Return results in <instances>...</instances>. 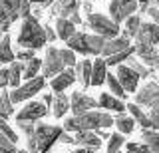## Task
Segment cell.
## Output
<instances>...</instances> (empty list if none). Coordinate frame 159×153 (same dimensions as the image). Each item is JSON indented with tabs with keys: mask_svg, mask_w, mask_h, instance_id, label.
I'll list each match as a JSON object with an SVG mask.
<instances>
[{
	"mask_svg": "<svg viewBox=\"0 0 159 153\" xmlns=\"http://www.w3.org/2000/svg\"><path fill=\"white\" fill-rule=\"evenodd\" d=\"M113 125V117L106 111H98V110H89L78 115H72L64 121V131H84V129H107Z\"/></svg>",
	"mask_w": 159,
	"mask_h": 153,
	"instance_id": "6da1fadb",
	"label": "cell"
},
{
	"mask_svg": "<svg viewBox=\"0 0 159 153\" xmlns=\"http://www.w3.org/2000/svg\"><path fill=\"white\" fill-rule=\"evenodd\" d=\"M64 133V127L48 125V123H38L34 125V131L26 135L28 151L30 153H48L52 145L60 141V135Z\"/></svg>",
	"mask_w": 159,
	"mask_h": 153,
	"instance_id": "7a4b0ae2",
	"label": "cell"
},
{
	"mask_svg": "<svg viewBox=\"0 0 159 153\" xmlns=\"http://www.w3.org/2000/svg\"><path fill=\"white\" fill-rule=\"evenodd\" d=\"M46 30L40 26L38 18L28 14L22 22V28H20V34H18V44L22 48H30V50H38L46 44Z\"/></svg>",
	"mask_w": 159,
	"mask_h": 153,
	"instance_id": "3957f363",
	"label": "cell"
},
{
	"mask_svg": "<svg viewBox=\"0 0 159 153\" xmlns=\"http://www.w3.org/2000/svg\"><path fill=\"white\" fill-rule=\"evenodd\" d=\"M88 24L93 32L99 34V36H103L106 40H109V38H113V36L119 34V24L113 22L111 18H107L106 14H98V12L88 14Z\"/></svg>",
	"mask_w": 159,
	"mask_h": 153,
	"instance_id": "277c9868",
	"label": "cell"
},
{
	"mask_svg": "<svg viewBox=\"0 0 159 153\" xmlns=\"http://www.w3.org/2000/svg\"><path fill=\"white\" fill-rule=\"evenodd\" d=\"M44 86H46V78H44V76H34L32 80H28L24 86L14 88V92L8 93L10 101H12V103H20L24 100H30V97H34L38 92H42Z\"/></svg>",
	"mask_w": 159,
	"mask_h": 153,
	"instance_id": "5b68a950",
	"label": "cell"
},
{
	"mask_svg": "<svg viewBox=\"0 0 159 153\" xmlns=\"http://www.w3.org/2000/svg\"><path fill=\"white\" fill-rule=\"evenodd\" d=\"M137 0H111L109 2V18H111L113 22H121L129 18L131 14H135L137 10Z\"/></svg>",
	"mask_w": 159,
	"mask_h": 153,
	"instance_id": "8992f818",
	"label": "cell"
},
{
	"mask_svg": "<svg viewBox=\"0 0 159 153\" xmlns=\"http://www.w3.org/2000/svg\"><path fill=\"white\" fill-rule=\"evenodd\" d=\"M78 10H80V0H58L52 6V14L56 18H68V20H72L74 24L82 22Z\"/></svg>",
	"mask_w": 159,
	"mask_h": 153,
	"instance_id": "52a82bcc",
	"label": "cell"
},
{
	"mask_svg": "<svg viewBox=\"0 0 159 153\" xmlns=\"http://www.w3.org/2000/svg\"><path fill=\"white\" fill-rule=\"evenodd\" d=\"M66 68L64 60L60 58V50L54 46H50L46 50V58H44V64H42V74L44 78H54L56 74H60Z\"/></svg>",
	"mask_w": 159,
	"mask_h": 153,
	"instance_id": "ba28073f",
	"label": "cell"
},
{
	"mask_svg": "<svg viewBox=\"0 0 159 153\" xmlns=\"http://www.w3.org/2000/svg\"><path fill=\"white\" fill-rule=\"evenodd\" d=\"M96 107H99V103L84 92H74L72 97H70V110L74 111V115L89 111V110H96Z\"/></svg>",
	"mask_w": 159,
	"mask_h": 153,
	"instance_id": "9c48e42d",
	"label": "cell"
},
{
	"mask_svg": "<svg viewBox=\"0 0 159 153\" xmlns=\"http://www.w3.org/2000/svg\"><path fill=\"white\" fill-rule=\"evenodd\" d=\"M48 106L42 101H30L26 103V107H22V111L16 115V121H38L42 117H46Z\"/></svg>",
	"mask_w": 159,
	"mask_h": 153,
	"instance_id": "30bf717a",
	"label": "cell"
},
{
	"mask_svg": "<svg viewBox=\"0 0 159 153\" xmlns=\"http://www.w3.org/2000/svg\"><path fill=\"white\" fill-rule=\"evenodd\" d=\"M117 80L121 82L123 90L125 92H135L137 90V82L141 80V78L137 76V72L133 70V68H129L127 64L123 66V64H117Z\"/></svg>",
	"mask_w": 159,
	"mask_h": 153,
	"instance_id": "8fae6325",
	"label": "cell"
},
{
	"mask_svg": "<svg viewBox=\"0 0 159 153\" xmlns=\"http://www.w3.org/2000/svg\"><path fill=\"white\" fill-rule=\"evenodd\" d=\"M135 38H137L139 44H151V46L159 44V24H155V22H145L143 24L141 22Z\"/></svg>",
	"mask_w": 159,
	"mask_h": 153,
	"instance_id": "7c38bea8",
	"label": "cell"
},
{
	"mask_svg": "<svg viewBox=\"0 0 159 153\" xmlns=\"http://www.w3.org/2000/svg\"><path fill=\"white\" fill-rule=\"evenodd\" d=\"M157 101H159V83H155V82H149L147 86H143L135 96L137 106L151 107L153 103H157Z\"/></svg>",
	"mask_w": 159,
	"mask_h": 153,
	"instance_id": "4fadbf2b",
	"label": "cell"
},
{
	"mask_svg": "<svg viewBox=\"0 0 159 153\" xmlns=\"http://www.w3.org/2000/svg\"><path fill=\"white\" fill-rule=\"evenodd\" d=\"M72 143L80 147L98 149V147H102V137L92 129H84V131H76V135H72Z\"/></svg>",
	"mask_w": 159,
	"mask_h": 153,
	"instance_id": "5bb4252c",
	"label": "cell"
},
{
	"mask_svg": "<svg viewBox=\"0 0 159 153\" xmlns=\"http://www.w3.org/2000/svg\"><path fill=\"white\" fill-rule=\"evenodd\" d=\"M135 54L147 68H159V54L151 44H135Z\"/></svg>",
	"mask_w": 159,
	"mask_h": 153,
	"instance_id": "9a60e30c",
	"label": "cell"
},
{
	"mask_svg": "<svg viewBox=\"0 0 159 153\" xmlns=\"http://www.w3.org/2000/svg\"><path fill=\"white\" fill-rule=\"evenodd\" d=\"M74 80H76V72H74V68H64L60 74H56V76L52 78L50 86H52L54 92H64V90H68V88L74 83Z\"/></svg>",
	"mask_w": 159,
	"mask_h": 153,
	"instance_id": "2e32d148",
	"label": "cell"
},
{
	"mask_svg": "<svg viewBox=\"0 0 159 153\" xmlns=\"http://www.w3.org/2000/svg\"><path fill=\"white\" fill-rule=\"evenodd\" d=\"M131 46V42H129V38L127 36H113V38H109V40H106V44H103V50L102 54L103 56H111V54H117V52H121V50H125V48Z\"/></svg>",
	"mask_w": 159,
	"mask_h": 153,
	"instance_id": "e0dca14e",
	"label": "cell"
},
{
	"mask_svg": "<svg viewBox=\"0 0 159 153\" xmlns=\"http://www.w3.org/2000/svg\"><path fill=\"white\" fill-rule=\"evenodd\" d=\"M0 6L10 10L12 14H16L18 18H26L28 14H32L30 0H0Z\"/></svg>",
	"mask_w": 159,
	"mask_h": 153,
	"instance_id": "ac0fdd59",
	"label": "cell"
},
{
	"mask_svg": "<svg viewBox=\"0 0 159 153\" xmlns=\"http://www.w3.org/2000/svg\"><path fill=\"white\" fill-rule=\"evenodd\" d=\"M98 103H99V107H106V110H111V111H117V113H123L127 110V107L123 106V100H119L113 93H106V92L99 96Z\"/></svg>",
	"mask_w": 159,
	"mask_h": 153,
	"instance_id": "d6986e66",
	"label": "cell"
},
{
	"mask_svg": "<svg viewBox=\"0 0 159 153\" xmlns=\"http://www.w3.org/2000/svg\"><path fill=\"white\" fill-rule=\"evenodd\" d=\"M66 42H68L70 50H74V52H78V54H84V56H88V54H89V50H88V34L74 32Z\"/></svg>",
	"mask_w": 159,
	"mask_h": 153,
	"instance_id": "ffe728a7",
	"label": "cell"
},
{
	"mask_svg": "<svg viewBox=\"0 0 159 153\" xmlns=\"http://www.w3.org/2000/svg\"><path fill=\"white\" fill-rule=\"evenodd\" d=\"M70 110V100L64 92H56V96L52 97V113L56 117H64L66 111Z\"/></svg>",
	"mask_w": 159,
	"mask_h": 153,
	"instance_id": "44dd1931",
	"label": "cell"
},
{
	"mask_svg": "<svg viewBox=\"0 0 159 153\" xmlns=\"http://www.w3.org/2000/svg\"><path fill=\"white\" fill-rule=\"evenodd\" d=\"M106 74H107L106 60L92 62V80H89V83H92V86H102V83L106 82Z\"/></svg>",
	"mask_w": 159,
	"mask_h": 153,
	"instance_id": "7402d4cb",
	"label": "cell"
},
{
	"mask_svg": "<svg viewBox=\"0 0 159 153\" xmlns=\"http://www.w3.org/2000/svg\"><path fill=\"white\" fill-rule=\"evenodd\" d=\"M74 72H76V78L84 83V86H89V80H92V62H89V60L76 62Z\"/></svg>",
	"mask_w": 159,
	"mask_h": 153,
	"instance_id": "603a6c76",
	"label": "cell"
},
{
	"mask_svg": "<svg viewBox=\"0 0 159 153\" xmlns=\"http://www.w3.org/2000/svg\"><path fill=\"white\" fill-rule=\"evenodd\" d=\"M125 107L131 111V117L143 127V129H151V119H149L147 113H143V110L137 106V103H129V106H125Z\"/></svg>",
	"mask_w": 159,
	"mask_h": 153,
	"instance_id": "cb8c5ba5",
	"label": "cell"
},
{
	"mask_svg": "<svg viewBox=\"0 0 159 153\" xmlns=\"http://www.w3.org/2000/svg\"><path fill=\"white\" fill-rule=\"evenodd\" d=\"M74 32H76V24H74L72 20H68V18H58V22H56V34H58V38L68 40Z\"/></svg>",
	"mask_w": 159,
	"mask_h": 153,
	"instance_id": "d4e9b609",
	"label": "cell"
},
{
	"mask_svg": "<svg viewBox=\"0 0 159 153\" xmlns=\"http://www.w3.org/2000/svg\"><path fill=\"white\" fill-rule=\"evenodd\" d=\"M106 82H107V86H109V92L113 93V96H117L119 100H125L127 97V92L123 90V86H121V82L117 80V76L116 74H106Z\"/></svg>",
	"mask_w": 159,
	"mask_h": 153,
	"instance_id": "484cf974",
	"label": "cell"
},
{
	"mask_svg": "<svg viewBox=\"0 0 159 153\" xmlns=\"http://www.w3.org/2000/svg\"><path fill=\"white\" fill-rule=\"evenodd\" d=\"M141 139L149 147L151 153H159V131L157 129H143Z\"/></svg>",
	"mask_w": 159,
	"mask_h": 153,
	"instance_id": "4316f807",
	"label": "cell"
},
{
	"mask_svg": "<svg viewBox=\"0 0 159 153\" xmlns=\"http://www.w3.org/2000/svg\"><path fill=\"white\" fill-rule=\"evenodd\" d=\"M113 125H117V131L123 133V135H127V133L133 131V127H135V119L129 115H123V113H119V115L113 119Z\"/></svg>",
	"mask_w": 159,
	"mask_h": 153,
	"instance_id": "83f0119b",
	"label": "cell"
},
{
	"mask_svg": "<svg viewBox=\"0 0 159 153\" xmlns=\"http://www.w3.org/2000/svg\"><path fill=\"white\" fill-rule=\"evenodd\" d=\"M14 58H16V56H14L12 48H10V36L4 34L2 40H0V62H2V64H10Z\"/></svg>",
	"mask_w": 159,
	"mask_h": 153,
	"instance_id": "f1b7e54d",
	"label": "cell"
},
{
	"mask_svg": "<svg viewBox=\"0 0 159 153\" xmlns=\"http://www.w3.org/2000/svg\"><path fill=\"white\" fill-rule=\"evenodd\" d=\"M133 54H135V46H129V48H125V50H121V52H117V54L107 56L106 58V64H107V66H117V64H123L129 56H133Z\"/></svg>",
	"mask_w": 159,
	"mask_h": 153,
	"instance_id": "f546056e",
	"label": "cell"
},
{
	"mask_svg": "<svg viewBox=\"0 0 159 153\" xmlns=\"http://www.w3.org/2000/svg\"><path fill=\"white\" fill-rule=\"evenodd\" d=\"M103 44H106V38L99 36V34H93V36H88V50L92 56H99L103 50Z\"/></svg>",
	"mask_w": 159,
	"mask_h": 153,
	"instance_id": "4dcf8cb0",
	"label": "cell"
},
{
	"mask_svg": "<svg viewBox=\"0 0 159 153\" xmlns=\"http://www.w3.org/2000/svg\"><path fill=\"white\" fill-rule=\"evenodd\" d=\"M24 66L26 64H22V62H12V66L8 68V72H10V76H8V83L12 88H18V83H20V74L24 72Z\"/></svg>",
	"mask_w": 159,
	"mask_h": 153,
	"instance_id": "1f68e13d",
	"label": "cell"
},
{
	"mask_svg": "<svg viewBox=\"0 0 159 153\" xmlns=\"http://www.w3.org/2000/svg\"><path fill=\"white\" fill-rule=\"evenodd\" d=\"M139 24H141V20H139L137 14H131L129 18H125V30H123V36L135 38V34L139 30Z\"/></svg>",
	"mask_w": 159,
	"mask_h": 153,
	"instance_id": "d6a6232c",
	"label": "cell"
},
{
	"mask_svg": "<svg viewBox=\"0 0 159 153\" xmlns=\"http://www.w3.org/2000/svg\"><path fill=\"white\" fill-rule=\"evenodd\" d=\"M123 143H125L123 133H113V135H109L107 137V149H106V153H119V149H121Z\"/></svg>",
	"mask_w": 159,
	"mask_h": 153,
	"instance_id": "836d02e7",
	"label": "cell"
},
{
	"mask_svg": "<svg viewBox=\"0 0 159 153\" xmlns=\"http://www.w3.org/2000/svg\"><path fill=\"white\" fill-rule=\"evenodd\" d=\"M125 62H127V66H129V68H133V70L137 72V76H139V78H147L149 74H151V68L143 66V64H141V62H137L133 56H129Z\"/></svg>",
	"mask_w": 159,
	"mask_h": 153,
	"instance_id": "e575fe53",
	"label": "cell"
},
{
	"mask_svg": "<svg viewBox=\"0 0 159 153\" xmlns=\"http://www.w3.org/2000/svg\"><path fill=\"white\" fill-rule=\"evenodd\" d=\"M40 68H42V60H38V58H32V60H28V64L24 66V74H26V80H32L34 76H38Z\"/></svg>",
	"mask_w": 159,
	"mask_h": 153,
	"instance_id": "d590c367",
	"label": "cell"
},
{
	"mask_svg": "<svg viewBox=\"0 0 159 153\" xmlns=\"http://www.w3.org/2000/svg\"><path fill=\"white\" fill-rule=\"evenodd\" d=\"M14 20H18L16 14H12L10 10H6V8L0 6V28H2V32H6L10 28V24H12Z\"/></svg>",
	"mask_w": 159,
	"mask_h": 153,
	"instance_id": "8d00e7d4",
	"label": "cell"
},
{
	"mask_svg": "<svg viewBox=\"0 0 159 153\" xmlns=\"http://www.w3.org/2000/svg\"><path fill=\"white\" fill-rule=\"evenodd\" d=\"M12 113H14V107H12V101H10V96L8 93H0V115L10 117Z\"/></svg>",
	"mask_w": 159,
	"mask_h": 153,
	"instance_id": "74e56055",
	"label": "cell"
},
{
	"mask_svg": "<svg viewBox=\"0 0 159 153\" xmlns=\"http://www.w3.org/2000/svg\"><path fill=\"white\" fill-rule=\"evenodd\" d=\"M16 143L10 139L8 135H4L2 131H0V153H16Z\"/></svg>",
	"mask_w": 159,
	"mask_h": 153,
	"instance_id": "f35d334b",
	"label": "cell"
},
{
	"mask_svg": "<svg viewBox=\"0 0 159 153\" xmlns=\"http://www.w3.org/2000/svg\"><path fill=\"white\" fill-rule=\"evenodd\" d=\"M60 58L64 60L66 68H74V66H76V52L70 50V48H66V50H60Z\"/></svg>",
	"mask_w": 159,
	"mask_h": 153,
	"instance_id": "ab89813d",
	"label": "cell"
},
{
	"mask_svg": "<svg viewBox=\"0 0 159 153\" xmlns=\"http://www.w3.org/2000/svg\"><path fill=\"white\" fill-rule=\"evenodd\" d=\"M0 131H2L4 135H8V137H10V139H12L14 143L18 141V135H16V131H14L12 127L8 125V123H6V117H2V115H0Z\"/></svg>",
	"mask_w": 159,
	"mask_h": 153,
	"instance_id": "60d3db41",
	"label": "cell"
},
{
	"mask_svg": "<svg viewBox=\"0 0 159 153\" xmlns=\"http://www.w3.org/2000/svg\"><path fill=\"white\" fill-rule=\"evenodd\" d=\"M149 119H151V129L159 131V101L149 107Z\"/></svg>",
	"mask_w": 159,
	"mask_h": 153,
	"instance_id": "b9f144b4",
	"label": "cell"
},
{
	"mask_svg": "<svg viewBox=\"0 0 159 153\" xmlns=\"http://www.w3.org/2000/svg\"><path fill=\"white\" fill-rule=\"evenodd\" d=\"M127 153H151L145 143H127Z\"/></svg>",
	"mask_w": 159,
	"mask_h": 153,
	"instance_id": "7bdbcfd3",
	"label": "cell"
},
{
	"mask_svg": "<svg viewBox=\"0 0 159 153\" xmlns=\"http://www.w3.org/2000/svg\"><path fill=\"white\" fill-rule=\"evenodd\" d=\"M16 123H18L20 131H22L24 135H30V133L34 131V123L32 121H16Z\"/></svg>",
	"mask_w": 159,
	"mask_h": 153,
	"instance_id": "ee69618b",
	"label": "cell"
},
{
	"mask_svg": "<svg viewBox=\"0 0 159 153\" xmlns=\"http://www.w3.org/2000/svg\"><path fill=\"white\" fill-rule=\"evenodd\" d=\"M16 58H18V60L28 62V60H32V58H34V50H30V48H24V50H20V52L16 54Z\"/></svg>",
	"mask_w": 159,
	"mask_h": 153,
	"instance_id": "f6af8a7d",
	"label": "cell"
},
{
	"mask_svg": "<svg viewBox=\"0 0 159 153\" xmlns=\"http://www.w3.org/2000/svg\"><path fill=\"white\" fill-rule=\"evenodd\" d=\"M145 12H147L149 16L153 18V22H155V24H159V8H157V4H153V6H149Z\"/></svg>",
	"mask_w": 159,
	"mask_h": 153,
	"instance_id": "bcb514c9",
	"label": "cell"
},
{
	"mask_svg": "<svg viewBox=\"0 0 159 153\" xmlns=\"http://www.w3.org/2000/svg\"><path fill=\"white\" fill-rule=\"evenodd\" d=\"M8 76H10L8 68H2V70H0V88H6L8 86Z\"/></svg>",
	"mask_w": 159,
	"mask_h": 153,
	"instance_id": "7dc6e473",
	"label": "cell"
},
{
	"mask_svg": "<svg viewBox=\"0 0 159 153\" xmlns=\"http://www.w3.org/2000/svg\"><path fill=\"white\" fill-rule=\"evenodd\" d=\"M157 2H159V0H137V4L141 6V10H143V12H145L149 6H153V4H157Z\"/></svg>",
	"mask_w": 159,
	"mask_h": 153,
	"instance_id": "c3c4849f",
	"label": "cell"
},
{
	"mask_svg": "<svg viewBox=\"0 0 159 153\" xmlns=\"http://www.w3.org/2000/svg\"><path fill=\"white\" fill-rule=\"evenodd\" d=\"M44 30H46V40L48 42H54L58 38V34L54 32V28H50V26H44Z\"/></svg>",
	"mask_w": 159,
	"mask_h": 153,
	"instance_id": "681fc988",
	"label": "cell"
},
{
	"mask_svg": "<svg viewBox=\"0 0 159 153\" xmlns=\"http://www.w3.org/2000/svg\"><path fill=\"white\" fill-rule=\"evenodd\" d=\"M30 4H38V6H48V4H52V0H30Z\"/></svg>",
	"mask_w": 159,
	"mask_h": 153,
	"instance_id": "f907efd6",
	"label": "cell"
},
{
	"mask_svg": "<svg viewBox=\"0 0 159 153\" xmlns=\"http://www.w3.org/2000/svg\"><path fill=\"white\" fill-rule=\"evenodd\" d=\"M72 153H96V149H89V147H80V149H74Z\"/></svg>",
	"mask_w": 159,
	"mask_h": 153,
	"instance_id": "816d5d0a",
	"label": "cell"
},
{
	"mask_svg": "<svg viewBox=\"0 0 159 153\" xmlns=\"http://www.w3.org/2000/svg\"><path fill=\"white\" fill-rule=\"evenodd\" d=\"M44 103H46V106H52V96H44Z\"/></svg>",
	"mask_w": 159,
	"mask_h": 153,
	"instance_id": "f5cc1de1",
	"label": "cell"
},
{
	"mask_svg": "<svg viewBox=\"0 0 159 153\" xmlns=\"http://www.w3.org/2000/svg\"><path fill=\"white\" fill-rule=\"evenodd\" d=\"M2 36H4V32H2V28H0V40H2Z\"/></svg>",
	"mask_w": 159,
	"mask_h": 153,
	"instance_id": "db71d44e",
	"label": "cell"
},
{
	"mask_svg": "<svg viewBox=\"0 0 159 153\" xmlns=\"http://www.w3.org/2000/svg\"><path fill=\"white\" fill-rule=\"evenodd\" d=\"M16 153H30V151H26V149H22V151H16Z\"/></svg>",
	"mask_w": 159,
	"mask_h": 153,
	"instance_id": "11a10c76",
	"label": "cell"
}]
</instances>
